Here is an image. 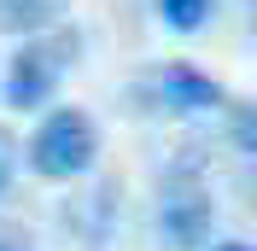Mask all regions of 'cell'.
<instances>
[{
	"label": "cell",
	"mask_w": 257,
	"mask_h": 251,
	"mask_svg": "<svg viewBox=\"0 0 257 251\" xmlns=\"http://www.w3.org/2000/svg\"><path fill=\"white\" fill-rule=\"evenodd\" d=\"M12 175H18V135L0 123V193L12 187Z\"/></svg>",
	"instance_id": "7"
},
{
	"label": "cell",
	"mask_w": 257,
	"mask_h": 251,
	"mask_svg": "<svg viewBox=\"0 0 257 251\" xmlns=\"http://www.w3.org/2000/svg\"><path fill=\"white\" fill-rule=\"evenodd\" d=\"M210 228H216V199H210L205 170H199V158H176L158 187V234L176 251H205Z\"/></svg>",
	"instance_id": "3"
},
{
	"label": "cell",
	"mask_w": 257,
	"mask_h": 251,
	"mask_svg": "<svg viewBox=\"0 0 257 251\" xmlns=\"http://www.w3.org/2000/svg\"><path fill=\"white\" fill-rule=\"evenodd\" d=\"M64 0H0V35H35L59 24Z\"/></svg>",
	"instance_id": "5"
},
{
	"label": "cell",
	"mask_w": 257,
	"mask_h": 251,
	"mask_svg": "<svg viewBox=\"0 0 257 251\" xmlns=\"http://www.w3.org/2000/svg\"><path fill=\"white\" fill-rule=\"evenodd\" d=\"M152 12L164 18V30H176V35H199L216 18V0H152Z\"/></svg>",
	"instance_id": "6"
},
{
	"label": "cell",
	"mask_w": 257,
	"mask_h": 251,
	"mask_svg": "<svg viewBox=\"0 0 257 251\" xmlns=\"http://www.w3.org/2000/svg\"><path fill=\"white\" fill-rule=\"evenodd\" d=\"M135 99L146 111H170V117H205V111H222L228 105V88L193 64H158L152 76L135 82Z\"/></svg>",
	"instance_id": "4"
},
{
	"label": "cell",
	"mask_w": 257,
	"mask_h": 251,
	"mask_svg": "<svg viewBox=\"0 0 257 251\" xmlns=\"http://www.w3.org/2000/svg\"><path fill=\"white\" fill-rule=\"evenodd\" d=\"M18 152H30V170L41 181H76L99 158V123L82 105H59L35 123L30 146H18Z\"/></svg>",
	"instance_id": "2"
},
{
	"label": "cell",
	"mask_w": 257,
	"mask_h": 251,
	"mask_svg": "<svg viewBox=\"0 0 257 251\" xmlns=\"http://www.w3.org/2000/svg\"><path fill=\"white\" fill-rule=\"evenodd\" d=\"M0 251H35V239L18 228V222H0Z\"/></svg>",
	"instance_id": "8"
},
{
	"label": "cell",
	"mask_w": 257,
	"mask_h": 251,
	"mask_svg": "<svg viewBox=\"0 0 257 251\" xmlns=\"http://www.w3.org/2000/svg\"><path fill=\"white\" fill-rule=\"evenodd\" d=\"M82 59V30H64V24H47L35 35H18V53L6 59V76H0V94L12 111H41L53 105L64 70Z\"/></svg>",
	"instance_id": "1"
},
{
	"label": "cell",
	"mask_w": 257,
	"mask_h": 251,
	"mask_svg": "<svg viewBox=\"0 0 257 251\" xmlns=\"http://www.w3.org/2000/svg\"><path fill=\"white\" fill-rule=\"evenodd\" d=\"M210 251H251V245H245V239H216Z\"/></svg>",
	"instance_id": "9"
}]
</instances>
